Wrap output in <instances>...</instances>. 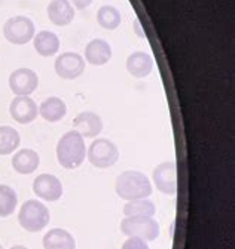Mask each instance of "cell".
<instances>
[{"label": "cell", "instance_id": "6da1fadb", "mask_svg": "<svg viewBox=\"0 0 235 249\" xmlns=\"http://www.w3.org/2000/svg\"><path fill=\"white\" fill-rule=\"evenodd\" d=\"M86 156L85 140L78 131L66 132L57 144V160L66 169L79 168Z\"/></svg>", "mask_w": 235, "mask_h": 249}, {"label": "cell", "instance_id": "7a4b0ae2", "mask_svg": "<svg viewBox=\"0 0 235 249\" xmlns=\"http://www.w3.org/2000/svg\"><path fill=\"white\" fill-rule=\"evenodd\" d=\"M116 195L124 200L148 199L152 195V184L149 178L138 171H125L116 178Z\"/></svg>", "mask_w": 235, "mask_h": 249}, {"label": "cell", "instance_id": "3957f363", "mask_svg": "<svg viewBox=\"0 0 235 249\" xmlns=\"http://www.w3.org/2000/svg\"><path fill=\"white\" fill-rule=\"evenodd\" d=\"M20 226L30 233L42 231L51 221L49 209L39 200H27L22 203L20 213H18Z\"/></svg>", "mask_w": 235, "mask_h": 249}, {"label": "cell", "instance_id": "277c9868", "mask_svg": "<svg viewBox=\"0 0 235 249\" xmlns=\"http://www.w3.org/2000/svg\"><path fill=\"white\" fill-rule=\"evenodd\" d=\"M121 231L128 237L152 242L159 236V224L157 220L148 216H125L121 223Z\"/></svg>", "mask_w": 235, "mask_h": 249}, {"label": "cell", "instance_id": "5b68a950", "mask_svg": "<svg viewBox=\"0 0 235 249\" xmlns=\"http://www.w3.org/2000/svg\"><path fill=\"white\" fill-rule=\"evenodd\" d=\"M86 154L90 163L100 169L110 168L119 160V150L112 141L106 138H97L96 141H93Z\"/></svg>", "mask_w": 235, "mask_h": 249}, {"label": "cell", "instance_id": "8992f818", "mask_svg": "<svg viewBox=\"0 0 235 249\" xmlns=\"http://www.w3.org/2000/svg\"><path fill=\"white\" fill-rule=\"evenodd\" d=\"M35 24L30 18L18 15L9 18L3 25V36L12 45H25L35 37Z\"/></svg>", "mask_w": 235, "mask_h": 249}, {"label": "cell", "instance_id": "52a82bcc", "mask_svg": "<svg viewBox=\"0 0 235 249\" xmlns=\"http://www.w3.org/2000/svg\"><path fill=\"white\" fill-rule=\"evenodd\" d=\"M55 73L64 80H75L85 71V59L76 52H64L55 59Z\"/></svg>", "mask_w": 235, "mask_h": 249}, {"label": "cell", "instance_id": "ba28073f", "mask_svg": "<svg viewBox=\"0 0 235 249\" xmlns=\"http://www.w3.org/2000/svg\"><path fill=\"white\" fill-rule=\"evenodd\" d=\"M154 182L157 189L167 195V196H174L177 192V166L176 162L168 160L161 165H158L154 169Z\"/></svg>", "mask_w": 235, "mask_h": 249}, {"label": "cell", "instance_id": "9c48e42d", "mask_svg": "<svg viewBox=\"0 0 235 249\" xmlns=\"http://www.w3.org/2000/svg\"><path fill=\"white\" fill-rule=\"evenodd\" d=\"M39 77L32 69H17L9 76V88L17 97H28L38 89Z\"/></svg>", "mask_w": 235, "mask_h": 249}, {"label": "cell", "instance_id": "30bf717a", "mask_svg": "<svg viewBox=\"0 0 235 249\" xmlns=\"http://www.w3.org/2000/svg\"><path fill=\"white\" fill-rule=\"evenodd\" d=\"M33 192L46 202H57L63 196V184L55 175L40 174L33 181Z\"/></svg>", "mask_w": 235, "mask_h": 249}, {"label": "cell", "instance_id": "8fae6325", "mask_svg": "<svg viewBox=\"0 0 235 249\" xmlns=\"http://www.w3.org/2000/svg\"><path fill=\"white\" fill-rule=\"evenodd\" d=\"M9 113L15 122L27 124L32 123L38 117L39 110L38 104L30 97H15L9 106Z\"/></svg>", "mask_w": 235, "mask_h": 249}, {"label": "cell", "instance_id": "7c38bea8", "mask_svg": "<svg viewBox=\"0 0 235 249\" xmlns=\"http://www.w3.org/2000/svg\"><path fill=\"white\" fill-rule=\"evenodd\" d=\"M73 126L83 138H96L103 131V122L100 116L93 111H82L75 117Z\"/></svg>", "mask_w": 235, "mask_h": 249}, {"label": "cell", "instance_id": "4fadbf2b", "mask_svg": "<svg viewBox=\"0 0 235 249\" xmlns=\"http://www.w3.org/2000/svg\"><path fill=\"white\" fill-rule=\"evenodd\" d=\"M46 12L49 21L58 27L69 25L75 18V8L72 6L70 0H51Z\"/></svg>", "mask_w": 235, "mask_h": 249}, {"label": "cell", "instance_id": "5bb4252c", "mask_svg": "<svg viewBox=\"0 0 235 249\" xmlns=\"http://www.w3.org/2000/svg\"><path fill=\"white\" fill-rule=\"evenodd\" d=\"M40 165V158L38 151L32 148H21L12 158V168L22 175L33 174Z\"/></svg>", "mask_w": 235, "mask_h": 249}, {"label": "cell", "instance_id": "9a60e30c", "mask_svg": "<svg viewBox=\"0 0 235 249\" xmlns=\"http://www.w3.org/2000/svg\"><path fill=\"white\" fill-rule=\"evenodd\" d=\"M127 70L136 79L149 76L154 70V59L146 52H134L127 58Z\"/></svg>", "mask_w": 235, "mask_h": 249}, {"label": "cell", "instance_id": "2e32d148", "mask_svg": "<svg viewBox=\"0 0 235 249\" xmlns=\"http://www.w3.org/2000/svg\"><path fill=\"white\" fill-rule=\"evenodd\" d=\"M112 58V48L103 39H94L85 48V59L91 66H104Z\"/></svg>", "mask_w": 235, "mask_h": 249}, {"label": "cell", "instance_id": "e0dca14e", "mask_svg": "<svg viewBox=\"0 0 235 249\" xmlns=\"http://www.w3.org/2000/svg\"><path fill=\"white\" fill-rule=\"evenodd\" d=\"M33 45H35L36 52L45 58H49L60 51V39H58V36L55 33L48 31V30L39 31V33L33 37Z\"/></svg>", "mask_w": 235, "mask_h": 249}, {"label": "cell", "instance_id": "ac0fdd59", "mask_svg": "<svg viewBox=\"0 0 235 249\" xmlns=\"http://www.w3.org/2000/svg\"><path fill=\"white\" fill-rule=\"evenodd\" d=\"M45 249H75V237L64 229H52L43 236Z\"/></svg>", "mask_w": 235, "mask_h": 249}, {"label": "cell", "instance_id": "d6986e66", "mask_svg": "<svg viewBox=\"0 0 235 249\" xmlns=\"http://www.w3.org/2000/svg\"><path fill=\"white\" fill-rule=\"evenodd\" d=\"M67 113V107L66 103L58 98V97H49L46 98L40 107H39V114L46 120V122H58L61 120Z\"/></svg>", "mask_w": 235, "mask_h": 249}, {"label": "cell", "instance_id": "ffe728a7", "mask_svg": "<svg viewBox=\"0 0 235 249\" xmlns=\"http://www.w3.org/2000/svg\"><path fill=\"white\" fill-rule=\"evenodd\" d=\"M122 211H124L125 216H148V218H154V215L157 213V208H155L154 202H151L148 199L130 200L124 206Z\"/></svg>", "mask_w": 235, "mask_h": 249}, {"label": "cell", "instance_id": "44dd1931", "mask_svg": "<svg viewBox=\"0 0 235 249\" xmlns=\"http://www.w3.org/2000/svg\"><path fill=\"white\" fill-rule=\"evenodd\" d=\"M21 142V137L17 129L11 126H0V154L8 156L14 153Z\"/></svg>", "mask_w": 235, "mask_h": 249}, {"label": "cell", "instance_id": "7402d4cb", "mask_svg": "<svg viewBox=\"0 0 235 249\" xmlns=\"http://www.w3.org/2000/svg\"><path fill=\"white\" fill-rule=\"evenodd\" d=\"M97 22L100 27L106 30H116L122 22V17H121V12L115 6L104 5L97 12Z\"/></svg>", "mask_w": 235, "mask_h": 249}, {"label": "cell", "instance_id": "603a6c76", "mask_svg": "<svg viewBox=\"0 0 235 249\" xmlns=\"http://www.w3.org/2000/svg\"><path fill=\"white\" fill-rule=\"evenodd\" d=\"M18 205V196L12 187L0 184V218H6L14 213Z\"/></svg>", "mask_w": 235, "mask_h": 249}, {"label": "cell", "instance_id": "cb8c5ba5", "mask_svg": "<svg viewBox=\"0 0 235 249\" xmlns=\"http://www.w3.org/2000/svg\"><path fill=\"white\" fill-rule=\"evenodd\" d=\"M121 249H149V245L138 237H128Z\"/></svg>", "mask_w": 235, "mask_h": 249}, {"label": "cell", "instance_id": "d4e9b609", "mask_svg": "<svg viewBox=\"0 0 235 249\" xmlns=\"http://www.w3.org/2000/svg\"><path fill=\"white\" fill-rule=\"evenodd\" d=\"M72 3L75 5L76 9H86L88 6H90L93 3V0H72Z\"/></svg>", "mask_w": 235, "mask_h": 249}, {"label": "cell", "instance_id": "484cf974", "mask_svg": "<svg viewBox=\"0 0 235 249\" xmlns=\"http://www.w3.org/2000/svg\"><path fill=\"white\" fill-rule=\"evenodd\" d=\"M11 249H28V248H25V246H22V245H15V246H12Z\"/></svg>", "mask_w": 235, "mask_h": 249}, {"label": "cell", "instance_id": "4316f807", "mask_svg": "<svg viewBox=\"0 0 235 249\" xmlns=\"http://www.w3.org/2000/svg\"><path fill=\"white\" fill-rule=\"evenodd\" d=\"M0 249H3V246H2V245H0Z\"/></svg>", "mask_w": 235, "mask_h": 249}]
</instances>
